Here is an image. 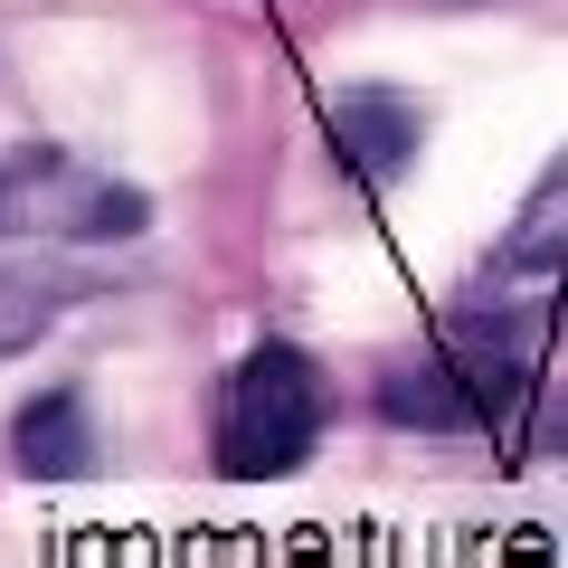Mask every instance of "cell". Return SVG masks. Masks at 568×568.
Masks as SVG:
<instances>
[{"instance_id": "cell-1", "label": "cell", "mask_w": 568, "mask_h": 568, "mask_svg": "<svg viewBox=\"0 0 568 568\" xmlns=\"http://www.w3.org/2000/svg\"><path fill=\"white\" fill-rule=\"evenodd\" d=\"M540 323H530L511 294H484L474 313H455L417 361L379 369V417L417 426V436H493L511 407L540 379Z\"/></svg>"}, {"instance_id": "cell-2", "label": "cell", "mask_w": 568, "mask_h": 568, "mask_svg": "<svg viewBox=\"0 0 568 568\" xmlns=\"http://www.w3.org/2000/svg\"><path fill=\"white\" fill-rule=\"evenodd\" d=\"M332 426V379L313 351L256 342L219 388V474L227 484H284L304 474Z\"/></svg>"}, {"instance_id": "cell-3", "label": "cell", "mask_w": 568, "mask_h": 568, "mask_svg": "<svg viewBox=\"0 0 568 568\" xmlns=\"http://www.w3.org/2000/svg\"><path fill=\"white\" fill-rule=\"evenodd\" d=\"M152 200L114 171H85L67 152H0V237L29 246H104V237H142Z\"/></svg>"}, {"instance_id": "cell-4", "label": "cell", "mask_w": 568, "mask_h": 568, "mask_svg": "<svg viewBox=\"0 0 568 568\" xmlns=\"http://www.w3.org/2000/svg\"><path fill=\"white\" fill-rule=\"evenodd\" d=\"M484 294H568V152L540 171V190L521 200V219L503 227V246L484 256Z\"/></svg>"}, {"instance_id": "cell-5", "label": "cell", "mask_w": 568, "mask_h": 568, "mask_svg": "<svg viewBox=\"0 0 568 568\" xmlns=\"http://www.w3.org/2000/svg\"><path fill=\"white\" fill-rule=\"evenodd\" d=\"M323 123H332V152L361 171V190H388L407 162H417V104H407V95L361 85V95H332Z\"/></svg>"}, {"instance_id": "cell-6", "label": "cell", "mask_w": 568, "mask_h": 568, "mask_svg": "<svg viewBox=\"0 0 568 568\" xmlns=\"http://www.w3.org/2000/svg\"><path fill=\"white\" fill-rule=\"evenodd\" d=\"M10 455H20V474H39V484H77V474L104 465L95 417H85L77 388H48V398H29V407H20V436H10Z\"/></svg>"}, {"instance_id": "cell-7", "label": "cell", "mask_w": 568, "mask_h": 568, "mask_svg": "<svg viewBox=\"0 0 568 568\" xmlns=\"http://www.w3.org/2000/svg\"><path fill=\"white\" fill-rule=\"evenodd\" d=\"M85 294H95V275H77V265H0V361L48 342L58 313H77Z\"/></svg>"}, {"instance_id": "cell-8", "label": "cell", "mask_w": 568, "mask_h": 568, "mask_svg": "<svg viewBox=\"0 0 568 568\" xmlns=\"http://www.w3.org/2000/svg\"><path fill=\"white\" fill-rule=\"evenodd\" d=\"M530 446H540V455H559V465H568V388H559V398H540V407H530Z\"/></svg>"}, {"instance_id": "cell-9", "label": "cell", "mask_w": 568, "mask_h": 568, "mask_svg": "<svg viewBox=\"0 0 568 568\" xmlns=\"http://www.w3.org/2000/svg\"><path fill=\"white\" fill-rule=\"evenodd\" d=\"M559 323H568V313H559Z\"/></svg>"}]
</instances>
